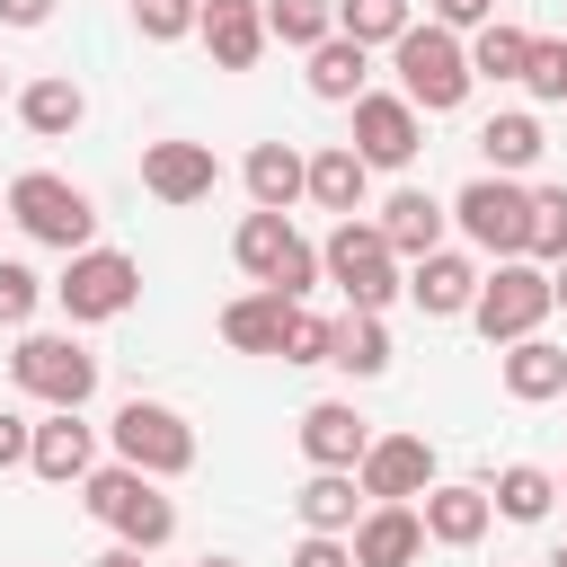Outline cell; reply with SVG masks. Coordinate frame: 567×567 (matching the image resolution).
<instances>
[{"instance_id": "cell-29", "label": "cell", "mask_w": 567, "mask_h": 567, "mask_svg": "<svg viewBox=\"0 0 567 567\" xmlns=\"http://www.w3.org/2000/svg\"><path fill=\"white\" fill-rule=\"evenodd\" d=\"M540 151H549V142H540V115H532V106H505V115L478 124V159H487L496 177H523Z\"/></svg>"}, {"instance_id": "cell-23", "label": "cell", "mask_w": 567, "mask_h": 567, "mask_svg": "<svg viewBox=\"0 0 567 567\" xmlns=\"http://www.w3.org/2000/svg\"><path fill=\"white\" fill-rule=\"evenodd\" d=\"M496 381H505V399L540 408V399L567 390V346H549V337H514V346L496 354Z\"/></svg>"}, {"instance_id": "cell-49", "label": "cell", "mask_w": 567, "mask_h": 567, "mask_svg": "<svg viewBox=\"0 0 567 567\" xmlns=\"http://www.w3.org/2000/svg\"><path fill=\"white\" fill-rule=\"evenodd\" d=\"M558 496H567V478H558Z\"/></svg>"}, {"instance_id": "cell-27", "label": "cell", "mask_w": 567, "mask_h": 567, "mask_svg": "<svg viewBox=\"0 0 567 567\" xmlns=\"http://www.w3.org/2000/svg\"><path fill=\"white\" fill-rule=\"evenodd\" d=\"M284 310H292V301L266 292V284L239 292V301H221V346H230V354H275V346H284Z\"/></svg>"}, {"instance_id": "cell-38", "label": "cell", "mask_w": 567, "mask_h": 567, "mask_svg": "<svg viewBox=\"0 0 567 567\" xmlns=\"http://www.w3.org/2000/svg\"><path fill=\"white\" fill-rule=\"evenodd\" d=\"M195 9L204 0H133V27H142V44H177V35H195Z\"/></svg>"}, {"instance_id": "cell-10", "label": "cell", "mask_w": 567, "mask_h": 567, "mask_svg": "<svg viewBox=\"0 0 567 567\" xmlns=\"http://www.w3.org/2000/svg\"><path fill=\"white\" fill-rule=\"evenodd\" d=\"M452 230H461L470 248H487V257H523V230H532V186H523V177L478 168V177L452 195Z\"/></svg>"}, {"instance_id": "cell-39", "label": "cell", "mask_w": 567, "mask_h": 567, "mask_svg": "<svg viewBox=\"0 0 567 567\" xmlns=\"http://www.w3.org/2000/svg\"><path fill=\"white\" fill-rule=\"evenodd\" d=\"M284 567H354V549H346V532H301Z\"/></svg>"}, {"instance_id": "cell-7", "label": "cell", "mask_w": 567, "mask_h": 567, "mask_svg": "<svg viewBox=\"0 0 567 567\" xmlns=\"http://www.w3.org/2000/svg\"><path fill=\"white\" fill-rule=\"evenodd\" d=\"M106 443H115V461H133L142 478H186V470H195V425H186L168 399H124V408L106 416Z\"/></svg>"}, {"instance_id": "cell-36", "label": "cell", "mask_w": 567, "mask_h": 567, "mask_svg": "<svg viewBox=\"0 0 567 567\" xmlns=\"http://www.w3.org/2000/svg\"><path fill=\"white\" fill-rule=\"evenodd\" d=\"M523 89L540 106H567V35H532V62H523Z\"/></svg>"}, {"instance_id": "cell-2", "label": "cell", "mask_w": 567, "mask_h": 567, "mask_svg": "<svg viewBox=\"0 0 567 567\" xmlns=\"http://www.w3.org/2000/svg\"><path fill=\"white\" fill-rule=\"evenodd\" d=\"M390 71H399V97L416 106V115H452L478 80H470V44L452 35V27H434V18H408V35L390 44Z\"/></svg>"}, {"instance_id": "cell-15", "label": "cell", "mask_w": 567, "mask_h": 567, "mask_svg": "<svg viewBox=\"0 0 567 567\" xmlns=\"http://www.w3.org/2000/svg\"><path fill=\"white\" fill-rule=\"evenodd\" d=\"M399 292H408L425 319H470V301H478V266H470L461 248H425V257H408Z\"/></svg>"}, {"instance_id": "cell-13", "label": "cell", "mask_w": 567, "mask_h": 567, "mask_svg": "<svg viewBox=\"0 0 567 567\" xmlns=\"http://www.w3.org/2000/svg\"><path fill=\"white\" fill-rule=\"evenodd\" d=\"M213 186H221L213 142H142V195H151V204L186 213V204H204Z\"/></svg>"}, {"instance_id": "cell-46", "label": "cell", "mask_w": 567, "mask_h": 567, "mask_svg": "<svg viewBox=\"0 0 567 567\" xmlns=\"http://www.w3.org/2000/svg\"><path fill=\"white\" fill-rule=\"evenodd\" d=\"M549 567H567V540H558V549H549Z\"/></svg>"}, {"instance_id": "cell-9", "label": "cell", "mask_w": 567, "mask_h": 567, "mask_svg": "<svg viewBox=\"0 0 567 567\" xmlns=\"http://www.w3.org/2000/svg\"><path fill=\"white\" fill-rule=\"evenodd\" d=\"M549 319V266L532 257H496V275H478V301H470V328L487 346H514V337H540Z\"/></svg>"}, {"instance_id": "cell-28", "label": "cell", "mask_w": 567, "mask_h": 567, "mask_svg": "<svg viewBox=\"0 0 567 567\" xmlns=\"http://www.w3.org/2000/svg\"><path fill=\"white\" fill-rule=\"evenodd\" d=\"M292 514H301V532H354V514H363L354 470H310V478L292 487Z\"/></svg>"}, {"instance_id": "cell-35", "label": "cell", "mask_w": 567, "mask_h": 567, "mask_svg": "<svg viewBox=\"0 0 567 567\" xmlns=\"http://www.w3.org/2000/svg\"><path fill=\"white\" fill-rule=\"evenodd\" d=\"M44 292H53V284H44L27 257H0V328H27V319L44 310Z\"/></svg>"}, {"instance_id": "cell-3", "label": "cell", "mask_w": 567, "mask_h": 567, "mask_svg": "<svg viewBox=\"0 0 567 567\" xmlns=\"http://www.w3.org/2000/svg\"><path fill=\"white\" fill-rule=\"evenodd\" d=\"M230 257H239L248 284H266V292H284V301H310V292H319V248L292 230V213H239Z\"/></svg>"}, {"instance_id": "cell-24", "label": "cell", "mask_w": 567, "mask_h": 567, "mask_svg": "<svg viewBox=\"0 0 567 567\" xmlns=\"http://www.w3.org/2000/svg\"><path fill=\"white\" fill-rule=\"evenodd\" d=\"M301 168H310V151H292V142H257V151L239 159V186H248L257 213H292V204H301Z\"/></svg>"}, {"instance_id": "cell-1", "label": "cell", "mask_w": 567, "mask_h": 567, "mask_svg": "<svg viewBox=\"0 0 567 567\" xmlns=\"http://www.w3.org/2000/svg\"><path fill=\"white\" fill-rule=\"evenodd\" d=\"M80 505H89V523H106V532L133 540V549H168V540H177V496H168V478H142L133 461L89 470V478H80Z\"/></svg>"}, {"instance_id": "cell-37", "label": "cell", "mask_w": 567, "mask_h": 567, "mask_svg": "<svg viewBox=\"0 0 567 567\" xmlns=\"http://www.w3.org/2000/svg\"><path fill=\"white\" fill-rule=\"evenodd\" d=\"M284 363H328V319L310 310V301H292L284 310V346H275Z\"/></svg>"}, {"instance_id": "cell-31", "label": "cell", "mask_w": 567, "mask_h": 567, "mask_svg": "<svg viewBox=\"0 0 567 567\" xmlns=\"http://www.w3.org/2000/svg\"><path fill=\"white\" fill-rule=\"evenodd\" d=\"M523 62H532V27H514V18L470 27V80H523Z\"/></svg>"}, {"instance_id": "cell-33", "label": "cell", "mask_w": 567, "mask_h": 567, "mask_svg": "<svg viewBox=\"0 0 567 567\" xmlns=\"http://www.w3.org/2000/svg\"><path fill=\"white\" fill-rule=\"evenodd\" d=\"M408 18H416V0H337V35H354L363 53L372 44H399Z\"/></svg>"}, {"instance_id": "cell-45", "label": "cell", "mask_w": 567, "mask_h": 567, "mask_svg": "<svg viewBox=\"0 0 567 567\" xmlns=\"http://www.w3.org/2000/svg\"><path fill=\"white\" fill-rule=\"evenodd\" d=\"M195 567H239V558H221V549H213V558H195Z\"/></svg>"}, {"instance_id": "cell-19", "label": "cell", "mask_w": 567, "mask_h": 567, "mask_svg": "<svg viewBox=\"0 0 567 567\" xmlns=\"http://www.w3.org/2000/svg\"><path fill=\"white\" fill-rule=\"evenodd\" d=\"M346 549H354V567H416L425 558V523H416V505H363Z\"/></svg>"}, {"instance_id": "cell-16", "label": "cell", "mask_w": 567, "mask_h": 567, "mask_svg": "<svg viewBox=\"0 0 567 567\" xmlns=\"http://www.w3.org/2000/svg\"><path fill=\"white\" fill-rule=\"evenodd\" d=\"M292 434H301V461H310V470H354L363 443H372V416H363L354 399H310Z\"/></svg>"}, {"instance_id": "cell-40", "label": "cell", "mask_w": 567, "mask_h": 567, "mask_svg": "<svg viewBox=\"0 0 567 567\" xmlns=\"http://www.w3.org/2000/svg\"><path fill=\"white\" fill-rule=\"evenodd\" d=\"M27 443H35V416L0 408V470H27Z\"/></svg>"}, {"instance_id": "cell-17", "label": "cell", "mask_w": 567, "mask_h": 567, "mask_svg": "<svg viewBox=\"0 0 567 567\" xmlns=\"http://www.w3.org/2000/svg\"><path fill=\"white\" fill-rule=\"evenodd\" d=\"M416 523H425L434 549H478L487 523H496V505H487V487H470V478H434V487L416 496Z\"/></svg>"}, {"instance_id": "cell-25", "label": "cell", "mask_w": 567, "mask_h": 567, "mask_svg": "<svg viewBox=\"0 0 567 567\" xmlns=\"http://www.w3.org/2000/svg\"><path fill=\"white\" fill-rule=\"evenodd\" d=\"M301 80H310L319 106H354V97L372 89V53H363L354 35H328V44H310V71H301Z\"/></svg>"}, {"instance_id": "cell-47", "label": "cell", "mask_w": 567, "mask_h": 567, "mask_svg": "<svg viewBox=\"0 0 567 567\" xmlns=\"http://www.w3.org/2000/svg\"><path fill=\"white\" fill-rule=\"evenodd\" d=\"M0 97H9V71H0Z\"/></svg>"}, {"instance_id": "cell-4", "label": "cell", "mask_w": 567, "mask_h": 567, "mask_svg": "<svg viewBox=\"0 0 567 567\" xmlns=\"http://www.w3.org/2000/svg\"><path fill=\"white\" fill-rule=\"evenodd\" d=\"M319 284H337L346 310H390V301H399V248L381 239V221L346 213V221L328 230V248H319Z\"/></svg>"}, {"instance_id": "cell-42", "label": "cell", "mask_w": 567, "mask_h": 567, "mask_svg": "<svg viewBox=\"0 0 567 567\" xmlns=\"http://www.w3.org/2000/svg\"><path fill=\"white\" fill-rule=\"evenodd\" d=\"M53 0H0V27H44Z\"/></svg>"}, {"instance_id": "cell-22", "label": "cell", "mask_w": 567, "mask_h": 567, "mask_svg": "<svg viewBox=\"0 0 567 567\" xmlns=\"http://www.w3.org/2000/svg\"><path fill=\"white\" fill-rule=\"evenodd\" d=\"M381 239L399 248V266L408 257H425V248H443V230H452V204H434L425 186H399V195H381Z\"/></svg>"}, {"instance_id": "cell-6", "label": "cell", "mask_w": 567, "mask_h": 567, "mask_svg": "<svg viewBox=\"0 0 567 567\" xmlns=\"http://www.w3.org/2000/svg\"><path fill=\"white\" fill-rule=\"evenodd\" d=\"M9 221L27 230V239H44V248H89L97 239V204H89V186H71V177H53V168H27V177H9Z\"/></svg>"}, {"instance_id": "cell-8", "label": "cell", "mask_w": 567, "mask_h": 567, "mask_svg": "<svg viewBox=\"0 0 567 567\" xmlns=\"http://www.w3.org/2000/svg\"><path fill=\"white\" fill-rule=\"evenodd\" d=\"M53 301H62V319L71 328H97V319H124L133 301H142V266L124 257V248H71V266H62V284H53Z\"/></svg>"}, {"instance_id": "cell-32", "label": "cell", "mask_w": 567, "mask_h": 567, "mask_svg": "<svg viewBox=\"0 0 567 567\" xmlns=\"http://www.w3.org/2000/svg\"><path fill=\"white\" fill-rule=\"evenodd\" d=\"M328 35H337V0H266V44L310 53V44H328Z\"/></svg>"}, {"instance_id": "cell-14", "label": "cell", "mask_w": 567, "mask_h": 567, "mask_svg": "<svg viewBox=\"0 0 567 567\" xmlns=\"http://www.w3.org/2000/svg\"><path fill=\"white\" fill-rule=\"evenodd\" d=\"M27 470L44 487H80L97 470V425H80V408H44L35 416V443H27Z\"/></svg>"}, {"instance_id": "cell-48", "label": "cell", "mask_w": 567, "mask_h": 567, "mask_svg": "<svg viewBox=\"0 0 567 567\" xmlns=\"http://www.w3.org/2000/svg\"><path fill=\"white\" fill-rule=\"evenodd\" d=\"M0 221H9V204H0Z\"/></svg>"}, {"instance_id": "cell-26", "label": "cell", "mask_w": 567, "mask_h": 567, "mask_svg": "<svg viewBox=\"0 0 567 567\" xmlns=\"http://www.w3.org/2000/svg\"><path fill=\"white\" fill-rule=\"evenodd\" d=\"M328 363H337L346 381H381V372H390V328H381V310L328 319Z\"/></svg>"}, {"instance_id": "cell-11", "label": "cell", "mask_w": 567, "mask_h": 567, "mask_svg": "<svg viewBox=\"0 0 567 567\" xmlns=\"http://www.w3.org/2000/svg\"><path fill=\"white\" fill-rule=\"evenodd\" d=\"M346 142H354V159H363V168H408V159L425 151V115H416L399 89H363V97H354V133H346Z\"/></svg>"}, {"instance_id": "cell-34", "label": "cell", "mask_w": 567, "mask_h": 567, "mask_svg": "<svg viewBox=\"0 0 567 567\" xmlns=\"http://www.w3.org/2000/svg\"><path fill=\"white\" fill-rule=\"evenodd\" d=\"M523 257H532V266H558V257H567V186H532V230H523Z\"/></svg>"}, {"instance_id": "cell-18", "label": "cell", "mask_w": 567, "mask_h": 567, "mask_svg": "<svg viewBox=\"0 0 567 567\" xmlns=\"http://www.w3.org/2000/svg\"><path fill=\"white\" fill-rule=\"evenodd\" d=\"M195 35H204L213 71H257V53H266V0H204Z\"/></svg>"}, {"instance_id": "cell-21", "label": "cell", "mask_w": 567, "mask_h": 567, "mask_svg": "<svg viewBox=\"0 0 567 567\" xmlns=\"http://www.w3.org/2000/svg\"><path fill=\"white\" fill-rule=\"evenodd\" d=\"M301 195H310L319 213H337V221H346V213H363V204H372V168L354 159V142H319V151H310V168H301Z\"/></svg>"}, {"instance_id": "cell-20", "label": "cell", "mask_w": 567, "mask_h": 567, "mask_svg": "<svg viewBox=\"0 0 567 567\" xmlns=\"http://www.w3.org/2000/svg\"><path fill=\"white\" fill-rule=\"evenodd\" d=\"M9 106H18V124H27L35 142H71V133L89 124V89H80L71 71H44V80H27Z\"/></svg>"}, {"instance_id": "cell-41", "label": "cell", "mask_w": 567, "mask_h": 567, "mask_svg": "<svg viewBox=\"0 0 567 567\" xmlns=\"http://www.w3.org/2000/svg\"><path fill=\"white\" fill-rule=\"evenodd\" d=\"M425 9H434V27H452V35H461V27H487V18H496V0H425Z\"/></svg>"}, {"instance_id": "cell-30", "label": "cell", "mask_w": 567, "mask_h": 567, "mask_svg": "<svg viewBox=\"0 0 567 567\" xmlns=\"http://www.w3.org/2000/svg\"><path fill=\"white\" fill-rule=\"evenodd\" d=\"M487 505H496L505 523H540V514L558 505V478H549L540 461H505V470L487 478Z\"/></svg>"}, {"instance_id": "cell-5", "label": "cell", "mask_w": 567, "mask_h": 567, "mask_svg": "<svg viewBox=\"0 0 567 567\" xmlns=\"http://www.w3.org/2000/svg\"><path fill=\"white\" fill-rule=\"evenodd\" d=\"M9 381H18L35 408H89V399H97V354H89L80 337H62V328H27V337L9 346Z\"/></svg>"}, {"instance_id": "cell-12", "label": "cell", "mask_w": 567, "mask_h": 567, "mask_svg": "<svg viewBox=\"0 0 567 567\" xmlns=\"http://www.w3.org/2000/svg\"><path fill=\"white\" fill-rule=\"evenodd\" d=\"M354 487H363V505H416L434 487V443L425 434H372L354 461Z\"/></svg>"}, {"instance_id": "cell-43", "label": "cell", "mask_w": 567, "mask_h": 567, "mask_svg": "<svg viewBox=\"0 0 567 567\" xmlns=\"http://www.w3.org/2000/svg\"><path fill=\"white\" fill-rule=\"evenodd\" d=\"M89 567H151V549H133V540H115V549H97Z\"/></svg>"}, {"instance_id": "cell-44", "label": "cell", "mask_w": 567, "mask_h": 567, "mask_svg": "<svg viewBox=\"0 0 567 567\" xmlns=\"http://www.w3.org/2000/svg\"><path fill=\"white\" fill-rule=\"evenodd\" d=\"M549 310H567V257L549 266Z\"/></svg>"}]
</instances>
